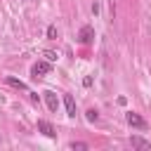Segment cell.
Wrapping results in <instances>:
<instances>
[{"label": "cell", "mask_w": 151, "mask_h": 151, "mask_svg": "<svg viewBox=\"0 0 151 151\" xmlns=\"http://www.w3.org/2000/svg\"><path fill=\"white\" fill-rule=\"evenodd\" d=\"M125 120H127L132 127H137V130H146V127H149V123H146L139 113H134V111H127V113H125Z\"/></svg>", "instance_id": "obj_2"}, {"label": "cell", "mask_w": 151, "mask_h": 151, "mask_svg": "<svg viewBox=\"0 0 151 151\" xmlns=\"http://www.w3.org/2000/svg\"><path fill=\"white\" fill-rule=\"evenodd\" d=\"M5 80H7V85H12V87H17V90H26V83H21V80L14 78V76H7Z\"/></svg>", "instance_id": "obj_8"}, {"label": "cell", "mask_w": 151, "mask_h": 151, "mask_svg": "<svg viewBox=\"0 0 151 151\" xmlns=\"http://www.w3.org/2000/svg\"><path fill=\"white\" fill-rule=\"evenodd\" d=\"M38 130H40L45 137H54V134H57L54 127H52V123H47V120H38Z\"/></svg>", "instance_id": "obj_5"}, {"label": "cell", "mask_w": 151, "mask_h": 151, "mask_svg": "<svg viewBox=\"0 0 151 151\" xmlns=\"http://www.w3.org/2000/svg\"><path fill=\"white\" fill-rule=\"evenodd\" d=\"M47 38L50 40H57V26H50L47 28Z\"/></svg>", "instance_id": "obj_10"}, {"label": "cell", "mask_w": 151, "mask_h": 151, "mask_svg": "<svg viewBox=\"0 0 151 151\" xmlns=\"http://www.w3.org/2000/svg\"><path fill=\"white\" fill-rule=\"evenodd\" d=\"M78 40H80L83 45H90V42L94 40V28H92V26H83L80 33H78Z\"/></svg>", "instance_id": "obj_3"}, {"label": "cell", "mask_w": 151, "mask_h": 151, "mask_svg": "<svg viewBox=\"0 0 151 151\" xmlns=\"http://www.w3.org/2000/svg\"><path fill=\"white\" fill-rule=\"evenodd\" d=\"M52 71V61H35L33 66H31V76L33 78H42V76H47Z\"/></svg>", "instance_id": "obj_1"}, {"label": "cell", "mask_w": 151, "mask_h": 151, "mask_svg": "<svg viewBox=\"0 0 151 151\" xmlns=\"http://www.w3.org/2000/svg\"><path fill=\"white\" fill-rule=\"evenodd\" d=\"M97 118H99V113H97L94 109H90V111H87V120H90V123H94Z\"/></svg>", "instance_id": "obj_11"}, {"label": "cell", "mask_w": 151, "mask_h": 151, "mask_svg": "<svg viewBox=\"0 0 151 151\" xmlns=\"http://www.w3.org/2000/svg\"><path fill=\"white\" fill-rule=\"evenodd\" d=\"M92 83H94V80H92V76H87V78L83 80V85H85V87H92Z\"/></svg>", "instance_id": "obj_13"}, {"label": "cell", "mask_w": 151, "mask_h": 151, "mask_svg": "<svg viewBox=\"0 0 151 151\" xmlns=\"http://www.w3.org/2000/svg\"><path fill=\"white\" fill-rule=\"evenodd\" d=\"M64 106H66V113H68V116H76V101H73L71 94L64 97Z\"/></svg>", "instance_id": "obj_7"}, {"label": "cell", "mask_w": 151, "mask_h": 151, "mask_svg": "<svg viewBox=\"0 0 151 151\" xmlns=\"http://www.w3.org/2000/svg\"><path fill=\"white\" fill-rule=\"evenodd\" d=\"M45 59H47V61H57V52H50V50H47V52H45Z\"/></svg>", "instance_id": "obj_12"}, {"label": "cell", "mask_w": 151, "mask_h": 151, "mask_svg": "<svg viewBox=\"0 0 151 151\" xmlns=\"http://www.w3.org/2000/svg\"><path fill=\"white\" fill-rule=\"evenodd\" d=\"M130 142H132V146H134V149H146V151L151 149V142H146V139H142V137H137V134H134Z\"/></svg>", "instance_id": "obj_6"}, {"label": "cell", "mask_w": 151, "mask_h": 151, "mask_svg": "<svg viewBox=\"0 0 151 151\" xmlns=\"http://www.w3.org/2000/svg\"><path fill=\"white\" fill-rule=\"evenodd\" d=\"M45 104H47V109H50L52 113H57V111H59V99H57V94H54V92H50V90L45 92Z\"/></svg>", "instance_id": "obj_4"}, {"label": "cell", "mask_w": 151, "mask_h": 151, "mask_svg": "<svg viewBox=\"0 0 151 151\" xmlns=\"http://www.w3.org/2000/svg\"><path fill=\"white\" fill-rule=\"evenodd\" d=\"M68 149H73V151H85V149H87V144H83V142H71V144H68Z\"/></svg>", "instance_id": "obj_9"}]
</instances>
